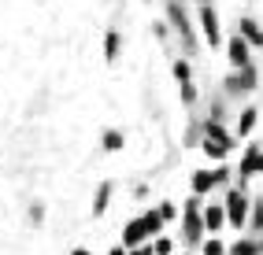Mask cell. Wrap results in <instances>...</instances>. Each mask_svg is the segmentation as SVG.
<instances>
[{
  "label": "cell",
  "mask_w": 263,
  "mask_h": 255,
  "mask_svg": "<svg viewBox=\"0 0 263 255\" xmlns=\"http://www.w3.org/2000/svg\"><path fill=\"white\" fill-rule=\"evenodd\" d=\"M174 78H178V85L193 81V67H189V59H174Z\"/></svg>",
  "instance_id": "obj_18"
},
{
  "label": "cell",
  "mask_w": 263,
  "mask_h": 255,
  "mask_svg": "<svg viewBox=\"0 0 263 255\" xmlns=\"http://www.w3.org/2000/svg\"><path fill=\"white\" fill-rule=\"evenodd\" d=\"M259 166H263V144H249L245 156H241V166H237V185L241 189H245V181L252 174H259Z\"/></svg>",
  "instance_id": "obj_2"
},
{
  "label": "cell",
  "mask_w": 263,
  "mask_h": 255,
  "mask_svg": "<svg viewBox=\"0 0 263 255\" xmlns=\"http://www.w3.org/2000/svg\"><path fill=\"white\" fill-rule=\"evenodd\" d=\"M156 211L163 215V222H174V218H178V207H174V200H160V203H156Z\"/></svg>",
  "instance_id": "obj_20"
},
{
  "label": "cell",
  "mask_w": 263,
  "mask_h": 255,
  "mask_svg": "<svg viewBox=\"0 0 263 255\" xmlns=\"http://www.w3.org/2000/svg\"><path fill=\"white\" fill-rule=\"evenodd\" d=\"M200 26H204V41L208 45H222V33H219V15H215V8L212 4H200Z\"/></svg>",
  "instance_id": "obj_5"
},
{
  "label": "cell",
  "mask_w": 263,
  "mask_h": 255,
  "mask_svg": "<svg viewBox=\"0 0 263 255\" xmlns=\"http://www.w3.org/2000/svg\"><path fill=\"white\" fill-rule=\"evenodd\" d=\"M249 41L241 37V33H234L230 41H226V56H230V67L234 71H245V67H252V56H249Z\"/></svg>",
  "instance_id": "obj_3"
},
{
  "label": "cell",
  "mask_w": 263,
  "mask_h": 255,
  "mask_svg": "<svg viewBox=\"0 0 263 255\" xmlns=\"http://www.w3.org/2000/svg\"><path fill=\"white\" fill-rule=\"evenodd\" d=\"M226 89H230V93L256 89V71H252V67H245V71H234L230 78H226Z\"/></svg>",
  "instance_id": "obj_10"
},
{
  "label": "cell",
  "mask_w": 263,
  "mask_h": 255,
  "mask_svg": "<svg viewBox=\"0 0 263 255\" xmlns=\"http://www.w3.org/2000/svg\"><path fill=\"white\" fill-rule=\"evenodd\" d=\"M152 241V237H148V229H145V222H141V218H130V222L126 226H122V248H141V244H148Z\"/></svg>",
  "instance_id": "obj_4"
},
{
  "label": "cell",
  "mask_w": 263,
  "mask_h": 255,
  "mask_svg": "<svg viewBox=\"0 0 263 255\" xmlns=\"http://www.w3.org/2000/svg\"><path fill=\"white\" fill-rule=\"evenodd\" d=\"M119 48H122V33L119 30H108V33H104V59L115 63L119 59Z\"/></svg>",
  "instance_id": "obj_13"
},
{
  "label": "cell",
  "mask_w": 263,
  "mask_h": 255,
  "mask_svg": "<svg viewBox=\"0 0 263 255\" xmlns=\"http://www.w3.org/2000/svg\"><path fill=\"white\" fill-rule=\"evenodd\" d=\"M152 251L156 255H171L174 251V241H171V237H152Z\"/></svg>",
  "instance_id": "obj_21"
},
{
  "label": "cell",
  "mask_w": 263,
  "mask_h": 255,
  "mask_svg": "<svg viewBox=\"0 0 263 255\" xmlns=\"http://www.w3.org/2000/svg\"><path fill=\"white\" fill-rule=\"evenodd\" d=\"M100 144H104V152H122V144H126V133H122V130H104Z\"/></svg>",
  "instance_id": "obj_14"
},
{
  "label": "cell",
  "mask_w": 263,
  "mask_h": 255,
  "mask_svg": "<svg viewBox=\"0 0 263 255\" xmlns=\"http://www.w3.org/2000/svg\"><path fill=\"white\" fill-rule=\"evenodd\" d=\"M226 218H230L234 229H245V222H249V196H245L241 185H234L226 193Z\"/></svg>",
  "instance_id": "obj_1"
},
{
  "label": "cell",
  "mask_w": 263,
  "mask_h": 255,
  "mask_svg": "<svg viewBox=\"0 0 263 255\" xmlns=\"http://www.w3.org/2000/svg\"><path fill=\"white\" fill-rule=\"evenodd\" d=\"M200 215H204V229L208 233H219L222 226H230V218H226V203H208Z\"/></svg>",
  "instance_id": "obj_7"
},
{
  "label": "cell",
  "mask_w": 263,
  "mask_h": 255,
  "mask_svg": "<svg viewBox=\"0 0 263 255\" xmlns=\"http://www.w3.org/2000/svg\"><path fill=\"white\" fill-rule=\"evenodd\" d=\"M259 251H263V244H259V241H249V237L230 248V255H259Z\"/></svg>",
  "instance_id": "obj_17"
},
{
  "label": "cell",
  "mask_w": 263,
  "mask_h": 255,
  "mask_svg": "<svg viewBox=\"0 0 263 255\" xmlns=\"http://www.w3.org/2000/svg\"><path fill=\"white\" fill-rule=\"evenodd\" d=\"M130 255H156V251H152V241H148V244H141V248H134Z\"/></svg>",
  "instance_id": "obj_25"
},
{
  "label": "cell",
  "mask_w": 263,
  "mask_h": 255,
  "mask_svg": "<svg viewBox=\"0 0 263 255\" xmlns=\"http://www.w3.org/2000/svg\"><path fill=\"white\" fill-rule=\"evenodd\" d=\"M252 226L263 229V203H256V211H252Z\"/></svg>",
  "instance_id": "obj_24"
},
{
  "label": "cell",
  "mask_w": 263,
  "mask_h": 255,
  "mask_svg": "<svg viewBox=\"0 0 263 255\" xmlns=\"http://www.w3.org/2000/svg\"><path fill=\"white\" fill-rule=\"evenodd\" d=\"M204 4H208V0H204Z\"/></svg>",
  "instance_id": "obj_28"
},
{
  "label": "cell",
  "mask_w": 263,
  "mask_h": 255,
  "mask_svg": "<svg viewBox=\"0 0 263 255\" xmlns=\"http://www.w3.org/2000/svg\"><path fill=\"white\" fill-rule=\"evenodd\" d=\"M30 222H33V226L45 222V207H41V203H33V207H30Z\"/></svg>",
  "instance_id": "obj_23"
},
{
  "label": "cell",
  "mask_w": 263,
  "mask_h": 255,
  "mask_svg": "<svg viewBox=\"0 0 263 255\" xmlns=\"http://www.w3.org/2000/svg\"><path fill=\"white\" fill-rule=\"evenodd\" d=\"M182 229H185V241L189 244H200V237L208 233L204 229V215L200 211H182Z\"/></svg>",
  "instance_id": "obj_6"
},
{
  "label": "cell",
  "mask_w": 263,
  "mask_h": 255,
  "mask_svg": "<svg viewBox=\"0 0 263 255\" xmlns=\"http://www.w3.org/2000/svg\"><path fill=\"white\" fill-rule=\"evenodd\" d=\"M200 148H204V156H208V159H215V163H219V159H226V152L234 148V137H230V133H222V137H204Z\"/></svg>",
  "instance_id": "obj_8"
},
{
  "label": "cell",
  "mask_w": 263,
  "mask_h": 255,
  "mask_svg": "<svg viewBox=\"0 0 263 255\" xmlns=\"http://www.w3.org/2000/svg\"><path fill=\"white\" fill-rule=\"evenodd\" d=\"M189 185H193V196H208L219 185V178H215V170H193Z\"/></svg>",
  "instance_id": "obj_9"
},
{
  "label": "cell",
  "mask_w": 263,
  "mask_h": 255,
  "mask_svg": "<svg viewBox=\"0 0 263 255\" xmlns=\"http://www.w3.org/2000/svg\"><path fill=\"white\" fill-rule=\"evenodd\" d=\"M256 118H259V111H256V108H245V111H241V122H237V137H249V133L256 130Z\"/></svg>",
  "instance_id": "obj_16"
},
{
  "label": "cell",
  "mask_w": 263,
  "mask_h": 255,
  "mask_svg": "<svg viewBox=\"0 0 263 255\" xmlns=\"http://www.w3.org/2000/svg\"><path fill=\"white\" fill-rule=\"evenodd\" d=\"M141 222H145V229H148V237H160L163 233V215L156 211V207H148L145 215H141Z\"/></svg>",
  "instance_id": "obj_15"
},
{
  "label": "cell",
  "mask_w": 263,
  "mask_h": 255,
  "mask_svg": "<svg viewBox=\"0 0 263 255\" xmlns=\"http://www.w3.org/2000/svg\"><path fill=\"white\" fill-rule=\"evenodd\" d=\"M71 255H89V248H74V251H71Z\"/></svg>",
  "instance_id": "obj_27"
},
{
  "label": "cell",
  "mask_w": 263,
  "mask_h": 255,
  "mask_svg": "<svg viewBox=\"0 0 263 255\" xmlns=\"http://www.w3.org/2000/svg\"><path fill=\"white\" fill-rule=\"evenodd\" d=\"M108 255H130V248H122V244H115V248H111Z\"/></svg>",
  "instance_id": "obj_26"
},
{
  "label": "cell",
  "mask_w": 263,
  "mask_h": 255,
  "mask_svg": "<svg viewBox=\"0 0 263 255\" xmlns=\"http://www.w3.org/2000/svg\"><path fill=\"white\" fill-rule=\"evenodd\" d=\"M111 193H115V185H111V181H100V185H97V196H93V215H97V218H100L104 211H108Z\"/></svg>",
  "instance_id": "obj_12"
},
{
  "label": "cell",
  "mask_w": 263,
  "mask_h": 255,
  "mask_svg": "<svg viewBox=\"0 0 263 255\" xmlns=\"http://www.w3.org/2000/svg\"><path fill=\"white\" fill-rule=\"evenodd\" d=\"M182 100H185L189 108L197 104V85H193V81H185V85H182Z\"/></svg>",
  "instance_id": "obj_22"
},
{
  "label": "cell",
  "mask_w": 263,
  "mask_h": 255,
  "mask_svg": "<svg viewBox=\"0 0 263 255\" xmlns=\"http://www.w3.org/2000/svg\"><path fill=\"white\" fill-rule=\"evenodd\" d=\"M200 255H226V244L219 241V237H208V241L200 244Z\"/></svg>",
  "instance_id": "obj_19"
},
{
  "label": "cell",
  "mask_w": 263,
  "mask_h": 255,
  "mask_svg": "<svg viewBox=\"0 0 263 255\" xmlns=\"http://www.w3.org/2000/svg\"><path fill=\"white\" fill-rule=\"evenodd\" d=\"M237 33H241V37L249 41V45L263 48V30H259V23H256V19H241V23H237Z\"/></svg>",
  "instance_id": "obj_11"
}]
</instances>
